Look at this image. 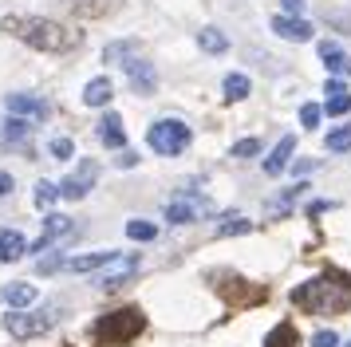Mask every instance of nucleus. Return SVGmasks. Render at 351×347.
I'll return each mask as SVG.
<instances>
[{
  "mask_svg": "<svg viewBox=\"0 0 351 347\" xmlns=\"http://www.w3.org/2000/svg\"><path fill=\"white\" fill-rule=\"evenodd\" d=\"M99 139H103V146H111V150H123V146H127V130H123V119H119L114 110L103 115V123H99Z\"/></svg>",
  "mask_w": 351,
  "mask_h": 347,
  "instance_id": "obj_16",
  "label": "nucleus"
},
{
  "mask_svg": "<svg viewBox=\"0 0 351 347\" xmlns=\"http://www.w3.org/2000/svg\"><path fill=\"white\" fill-rule=\"evenodd\" d=\"M0 28L8 32V36H16L24 40L28 47H40V51H51V56H64V51H75L83 44L80 32L64 28V24H56V20H44V16H4L0 20Z\"/></svg>",
  "mask_w": 351,
  "mask_h": 347,
  "instance_id": "obj_2",
  "label": "nucleus"
},
{
  "mask_svg": "<svg viewBox=\"0 0 351 347\" xmlns=\"http://www.w3.org/2000/svg\"><path fill=\"white\" fill-rule=\"evenodd\" d=\"M28 134H32V126H28V119H20V115H8V119L0 123V142H4V146L28 150Z\"/></svg>",
  "mask_w": 351,
  "mask_h": 347,
  "instance_id": "obj_13",
  "label": "nucleus"
},
{
  "mask_svg": "<svg viewBox=\"0 0 351 347\" xmlns=\"http://www.w3.org/2000/svg\"><path fill=\"white\" fill-rule=\"evenodd\" d=\"M127 237L130 241H154L158 225H150V221H127Z\"/></svg>",
  "mask_w": 351,
  "mask_h": 347,
  "instance_id": "obj_27",
  "label": "nucleus"
},
{
  "mask_svg": "<svg viewBox=\"0 0 351 347\" xmlns=\"http://www.w3.org/2000/svg\"><path fill=\"white\" fill-rule=\"evenodd\" d=\"M249 229H253V225H249V221H245V217H233V221H225L221 229H217V237H233V233H249Z\"/></svg>",
  "mask_w": 351,
  "mask_h": 347,
  "instance_id": "obj_32",
  "label": "nucleus"
},
{
  "mask_svg": "<svg viewBox=\"0 0 351 347\" xmlns=\"http://www.w3.org/2000/svg\"><path fill=\"white\" fill-rule=\"evenodd\" d=\"M324 91H328V95H343V91H348V87H343L339 79H328V87H324Z\"/></svg>",
  "mask_w": 351,
  "mask_h": 347,
  "instance_id": "obj_38",
  "label": "nucleus"
},
{
  "mask_svg": "<svg viewBox=\"0 0 351 347\" xmlns=\"http://www.w3.org/2000/svg\"><path fill=\"white\" fill-rule=\"evenodd\" d=\"M225 284H217V292H221L233 308H249V304H261V300H269V288L265 284H249L241 280V276H225V272H217Z\"/></svg>",
  "mask_w": 351,
  "mask_h": 347,
  "instance_id": "obj_7",
  "label": "nucleus"
},
{
  "mask_svg": "<svg viewBox=\"0 0 351 347\" xmlns=\"http://www.w3.org/2000/svg\"><path fill=\"white\" fill-rule=\"evenodd\" d=\"M319 60H324V67H328L335 79L351 75V60L339 51V44H332V40H324V44H319Z\"/></svg>",
  "mask_w": 351,
  "mask_h": 347,
  "instance_id": "obj_19",
  "label": "nucleus"
},
{
  "mask_svg": "<svg viewBox=\"0 0 351 347\" xmlns=\"http://www.w3.org/2000/svg\"><path fill=\"white\" fill-rule=\"evenodd\" d=\"M265 347H300V331H296V324H292V320L276 324V328L265 335Z\"/></svg>",
  "mask_w": 351,
  "mask_h": 347,
  "instance_id": "obj_22",
  "label": "nucleus"
},
{
  "mask_svg": "<svg viewBox=\"0 0 351 347\" xmlns=\"http://www.w3.org/2000/svg\"><path fill=\"white\" fill-rule=\"evenodd\" d=\"M272 32H276L280 40H292V44H308V40H312V24L300 20V16H276V20H272Z\"/></svg>",
  "mask_w": 351,
  "mask_h": 347,
  "instance_id": "obj_10",
  "label": "nucleus"
},
{
  "mask_svg": "<svg viewBox=\"0 0 351 347\" xmlns=\"http://www.w3.org/2000/svg\"><path fill=\"white\" fill-rule=\"evenodd\" d=\"M12 193V174H0V198Z\"/></svg>",
  "mask_w": 351,
  "mask_h": 347,
  "instance_id": "obj_40",
  "label": "nucleus"
},
{
  "mask_svg": "<svg viewBox=\"0 0 351 347\" xmlns=\"http://www.w3.org/2000/svg\"><path fill=\"white\" fill-rule=\"evenodd\" d=\"M51 154H56V158H71V154H75L71 139H56V142H51Z\"/></svg>",
  "mask_w": 351,
  "mask_h": 347,
  "instance_id": "obj_35",
  "label": "nucleus"
},
{
  "mask_svg": "<svg viewBox=\"0 0 351 347\" xmlns=\"http://www.w3.org/2000/svg\"><path fill=\"white\" fill-rule=\"evenodd\" d=\"M71 233V217H64V213H48V221H44V233H40V241H36V252H44L48 245H56L60 237Z\"/></svg>",
  "mask_w": 351,
  "mask_h": 347,
  "instance_id": "obj_15",
  "label": "nucleus"
},
{
  "mask_svg": "<svg viewBox=\"0 0 351 347\" xmlns=\"http://www.w3.org/2000/svg\"><path fill=\"white\" fill-rule=\"evenodd\" d=\"M292 304L308 315H343L351 312V272L324 268L319 276L292 288Z\"/></svg>",
  "mask_w": 351,
  "mask_h": 347,
  "instance_id": "obj_1",
  "label": "nucleus"
},
{
  "mask_svg": "<svg viewBox=\"0 0 351 347\" xmlns=\"http://www.w3.org/2000/svg\"><path fill=\"white\" fill-rule=\"evenodd\" d=\"M36 296H40L36 284H8L4 288V304L8 308H28V304H36Z\"/></svg>",
  "mask_w": 351,
  "mask_h": 347,
  "instance_id": "obj_24",
  "label": "nucleus"
},
{
  "mask_svg": "<svg viewBox=\"0 0 351 347\" xmlns=\"http://www.w3.org/2000/svg\"><path fill=\"white\" fill-rule=\"evenodd\" d=\"M146 142H150L154 154L174 158V154H182V150L190 146V126L182 123V119H158V123L146 130Z\"/></svg>",
  "mask_w": 351,
  "mask_h": 347,
  "instance_id": "obj_4",
  "label": "nucleus"
},
{
  "mask_svg": "<svg viewBox=\"0 0 351 347\" xmlns=\"http://www.w3.org/2000/svg\"><path fill=\"white\" fill-rule=\"evenodd\" d=\"M166 221L170 225H190V221H202L209 213V202L206 198H193V193H182V198H174V202H166Z\"/></svg>",
  "mask_w": 351,
  "mask_h": 347,
  "instance_id": "obj_8",
  "label": "nucleus"
},
{
  "mask_svg": "<svg viewBox=\"0 0 351 347\" xmlns=\"http://www.w3.org/2000/svg\"><path fill=\"white\" fill-rule=\"evenodd\" d=\"M319 115H324V110H319L316 103H304V107H300V123L308 126V130H312V126L319 123Z\"/></svg>",
  "mask_w": 351,
  "mask_h": 347,
  "instance_id": "obj_33",
  "label": "nucleus"
},
{
  "mask_svg": "<svg viewBox=\"0 0 351 347\" xmlns=\"http://www.w3.org/2000/svg\"><path fill=\"white\" fill-rule=\"evenodd\" d=\"M285 4V16H300L304 12V0H280Z\"/></svg>",
  "mask_w": 351,
  "mask_h": 347,
  "instance_id": "obj_37",
  "label": "nucleus"
},
{
  "mask_svg": "<svg viewBox=\"0 0 351 347\" xmlns=\"http://www.w3.org/2000/svg\"><path fill=\"white\" fill-rule=\"evenodd\" d=\"M312 347H339V335L335 331H316L312 335Z\"/></svg>",
  "mask_w": 351,
  "mask_h": 347,
  "instance_id": "obj_34",
  "label": "nucleus"
},
{
  "mask_svg": "<svg viewBox=\"0 0 351 347\" xmlns=\"http://www.w3.org/2000/svg\"><path fill=\"white\" fill-rule=\"evenodd\" d=\"M64 265H67V261L56 252V256H48V261H40V265H36V272H56V268H64Z\"/></svg>",
  "mask_w": 351,
  "mask_h": 347,
  "instance_id": "obj_36",
  "label": "nucleus"
},
{
  "mask_svg": "<svg viewBox=\"0 0 351 347\" xmlns=\"http://www.w3.org/2000/svg\"><path fill=\"white\" fill-rule=\"evenodd\" d=\"M328 150H332V154L351 150V126H335L332 134H328Z\"/></svg>",
  "mask_w": 351,
  "mask_h": 347,
  "instance_id": "obj_28",
  "label": "nucleus"
},
{
  "mask_svg": "<svg viewBox=\"0 0 351 347\" xmlns=\"http://www.w3.org/2000/svg\"><path fill=\"white\" fill-rule=\"evenodd\" d=\"M28 252V241L20 229H0V265H12Z\"/></svg>",
  "mask_w": 351,
  "mask_h": 347,
  "instance_id": "obj_14",
  "label": "nucleus"
},
{
  "mask_svg": "<svg viewBox=\"0 0 351 347\" xmlns=\"http://www.w3.org/2000/svg\"><path fill=\"white\" fill-rule=\"evenodd\" d=\"M56 320H60V312H56V308L12 312V315H4V331H8L12 339H32V335H44V331L56 328Z\"/></svg>",
  "mask_w": 351,
  "mask_h": 347,
  "instance_id": "obj_5",
  "label": "nucleus"
},
{
  "mask_svg": "<svg viewBox=\"0 0 351 347\" xmlns=\"http://www.w3.org/2000/svg\"><path fill=\"white\" fill-rule=\"evenodd\" d=\"M197 44H202V51H209V56H221L225 47H229V40H225L221 28H202L197 32Z\"/></svg>",
  "mask_w": 351,
  "mask_h": 347,
  "instance_id": "obj_25",
  "label": "nucleus"
},
{
  "mask_svg": "<svg viewBox=\"0 0 351 347\" xmlns=\"http://www.w3.org/2000/svg\"><path fill=\"white\" fill-rule=\"evenodd\" d=\"M138 265H143L138 256H123V265L114 268V272H103V280H99V288H103V292H114V288H123V284H130V276L138 272Z\"/></svg>",
  "mask_w": 351,
  "mask_h": 347,
  "instance_id": "obj_18",
  "label": "nucleus"
},
{
  "mask_svg": "<svg viewBox=\"0 0 351 347\" xmlns=\"http://www.w3.org/2000/svg\"><path fill=\"white\" fill-rule=\"evenodd\" d=\"M127 79H130V87H134L138 95H154V87H158V75H154V67H150L146 60H138V56L127 63Z\"/></svg>",
  "mask_w": 351,
  "mask_h": 347,
  "instance_id": "obj_12",
  "label": "nucleus"
},
{
  "mask_svg": "<svg viewBox=\"0 0 351 347\" xmlns=\"http://www.w3.org/2000/svg\"><path fill=\"white\" fill-rule=\"evenodd\" d=\"M221 87H225V99H229V103H237V99H245V95H249V79L241 75V71H229Z\"/></svg>",
  "mask_w": 351,
  "mask_h": 347,
  "instance_id": "obj_26",
  "label": "nucleus"
},
{
  "mask_svg": "<svg viewBox=\"0 0 351 347\" xmlns=\"http://www.w3.org/2000/svg\"><path fill=\"white\" fill-rule=\"evenodd\" d=\"M95 182H99V162H95V158H80V166L64 178L60 193H64L67 202H83V198L95 189Z\"/></svg>",
  "mask_w": 351,
  "mask_h": 347,
  "instance_id": "obj_6",
  "label": "nucleus"
},
{
  "mask_svg": "<svg viewBox=\"0 0 351 347\" xmlns=\"http://www.w3.org/2000/svg\"><path fill=\"white\" fill-rule=\"evenodd\" d=\"M328 115H348L351 110V91H343V95H328Z\"/></svg>",
  "mask_w": 351,
  "mask_h": 347,
  "instance_id": "obj_30",
  "label": "nucleus"
},
{
  "mask_svg": "<svg viewBox=\"0 0 351 347\" xmlns=\"http://www.w3.org/2000/svg\"><path fill=\"white\" fill-rule=\"evenodd\" d=\"M253 154H261V142H256V139L233 142V158H253Z\"/></svg>",
  "mask_w": 351,
  "mask_h": 347,
  "instance_id": "obj_31",
  "label": "nucleus"
},
{
  "mask_svg": "<svg viewBox=\"0 0 351 347\" xmlns=\"http://www.w3.org/2000/svg\"><path fill=\"white\" fill-rule=\"evenodd\" d=\"M56 198H64V193H60V186H51V182H40V186H36V205H40V209L56 205Z\"/></svg>",
  "mask_w": 351,
  "mask_h": 347,
  "instance_id": "obj_29",
  "label": "nucleus"
},
{
  "mask_svg": "<svg viewBox=\"0 0 351 347\" xmlns=\"http://www.w3.org/2000/svg\"><path fill=\"white\" fill-rule=\"evenodd\" d=\"M123 261V252L119 249H99V252H87V256H71L67 261V268L71 272H95V268H111Z\"/></svg>",
  "mask_w": 351,
  "mask_h": 347,
  "instance_id": "obj_9",
  "label": "nucleus"
},
{
  "mask_svg": "<svg viewBox=\"0 0 351 347\" xmlns=\"http://www.w3.org/2000/svg\"><path fill=\"white\" fill-rule=\"evenodd\" d=\"M328 209H332V202H312V205H308V213H312V217H316V213H328Z\"/></svg>",
  "mask_w": 351,
  "mask_h": 347,
  "instance_id": "obj_39",
  "label": "nucleus"
},
{
  "mask_svg": "<svg viewBox=\"0 0 351 347\" xmlns=\"http://www.w3.org/2000/svg\"><path fill=\"white\" fill-rule=\"evenodd\" d=\"M75 16H107L119 8V0H64Z\"/></svg>",
  "mask_w": 351,
  "mask_h": 347,
  "instance_id": "obj_23",
  "label": "nucleus"
},
{
  "mask_svg": "<svg viewBox=\"0 0 351 347\" xmlns=\"http://www.w3.org/2000/svg\"><path fill=\"white\" fill-rule=\"evenodd\" d=\"M292 150H296V134H285V139L272 146V154L265 158V174H269V178L285 174V166H288V158H292Z\"/></svg>",
  "mask_w": 351,
  "mask_h": 347,
  "instance_id": "obj_17",
  "label": "nucleus"
},
{
  "mask_svg": "<svg viewBox=\"0 0 351 347\" xmlns=\"http://www.w3.org/2000/svg\"><path fill=\"white\" fill-rule=\"evenodd\" d=\"M4 107H8V115H20V119H48V103L36 95H8Z\"/></svg>",
  "mask_w": 351,
  "mask_h": 347,
  "instance_id": "obj_11",
  "label": "nucleus"
},
{
  "mask_svg": "<svg viewBox=\"0 0 351 347\" xmlns=\"http://www.w3.org/2000/svg\"><path fill=\"white\" fill-rule=\"evenodd\" d=\"M308 170H316V158H304V162H296V174H308Z\"/></svg>",
  "mask_w": 351,
  "mask_h": 347,
  "instance_id": "obj_41",
  "label": "nucleus"
},
{
  "mask_svg": "<svg viewBox=\"0 0 351 347\" xmlns=\"http://www.w3.org/2000/svg\"><path fill=\"white\" fill-rule=\"evenodd\" d=\"M134 56H138V40H114V44L103 47V63H123L127 67Z\"/></svg>",
  "mask_w": 351,
  "mask_h": 347,
  "instance_id": "obj_21",
  "label": "nucleus"
},
{
  "mask_svg": "<svg viewBox=\"0 0 351 347\" xmlns=\"http://www.w3.org/2000/svg\"><path fill=\"white\" fill-rule=\"evenodd\" d=\"M111 95H114L111 79L99 75V79H91V83L83 87V103H87V107H107V103H111Z\"/></svg>",
  "mask_w": 351,
  "mask_h": 347,
  "instance_id": "obj_20",
  "label": "nucleus"
},
{
  "mask_svg": "<svg viewBox=\"0 0 351 347\" xmlns=\"http://www.w3.org/2000/svg\"><path fill=\"white\" fill-rule=\"evenodd\" d=\"M146 328V315L143 308H119V312L103 315L95 328H91V335H95L103 347H127L130 339H138Z\"/></svg>",
  "mask_w": 351,
  "mask_h": 347,
  "instance_id": "obj_3",
  "label": "nucleus"
}]
</instances>
